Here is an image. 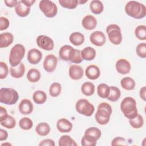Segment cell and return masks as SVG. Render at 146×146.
I'll return each instance as SVG.
<instances>
[{"mask_svg": "<svg viewBox=\"0 0 146 146\" xmlns=\"http://www.w3.org/2000/svg\"><path fill=\"white\" fill-rule=\"evenodd\" d=\"M125 11L128 15L139 19L145 17L146 7L143 3L135 1H130L125 6Z\"/></svg>", "mask_w": 146, "mask_h": 146, "instance_id": "cell-1", "label": "cell"}, {"mask_svg": "<svg viewBox=\"0 0 146 146\" xmlns=\"http://www.w3.org/2000/svg\"><path fill=\"white\" fill-rule=\"evenodd\" d=\"M120 110L125 117L128 119L135 118L138 114L135 99L132 97H125L120 103Z\"/></svg>", "mask_w": 146, "mask_h": 146, "instance_id": "cell-2", "label": "cell"}, {"mask_svg": "<svg viewBox=\"0 0 146 146\" xmlns=\"http://www.w3.org/2000/svg\"><path fill=\"white\" fill-rule=\"evenodd\" d=\"M102 135L101 131L95 127L87 128L81 140V144L83 146H94L97 143V140Z\"/></svg>", "mask_w": 146, "mask_h": 146, "instance_id": "cell-3", "label": "cell"}, {"mask_svg": "<svg viewBox=\"0 0 146 146\" xmlns=\"http://www.w3.org/2000/svg\"><path fill=\"white\" fill-rule=\"evenodd\" d=\"M25 54V48L21 44H15L11 49L9 61L11 66H17L21 63Z\"/></svg>", "mask_w": 146, "mask_h": 146, "instance_id": "cell-4", "label": "cell"}, {"mask_svg": "<svg viewBox=\"0 0 146 146\" xmlns=\"http://www.w3.org/2000/svg\"><path fill=\"white\" fill-rule=\"evenodd\" d=\"M19 99L18 92L11 88H1L0 90V102L7 105L15 104Z\"/></svg>", "mask_w": 146, "mask_h": 146, "instance_id": "cell-5", "label": "cell"}, {"mask_svg": "<svg viewBox=\"0 0 146 146\" xmlns=\"http://www.w3.org/2000/svg\"><path fill=\"white\" fill-rule=\"evenodd\" d=\"M106 32L110 41L113 44L118 45L122 41V34L120 27L116 24H111L107 27Z\"/></svg>", "mask_w": 146, "mask_h": 146, "instance_id": "cell-6", "label": "cell"}, {"mask_svg": "<svg viewBox=\"0 0 146 146\" xmlns=\"http://www.w3.org/2000/svg\"><path fill=\"white\" fill-rule=\"evenodd\" d=\"M75 108L78 113L86 116H91L95 111L94 105L86 99L78 100L76 103Z\"/></svg>", "mask_w": 146, "mask_h": 146, "instance_id": "cell-7", "label": "cell"}, {"mask_svg": "<svg viewBox=\"0 0 146 146\" xmlns=\"http://www.w3.org/2000/svg\"><path fill=\"white\" fill-rule=\"evenodd\" d=\"M39 7L47 18H53L58 13V7L56 4L51 1H40L39 3Z\"/></svg>", "mask_w": 146, "mask_h": 146, "instance_id": "cell-8", "label": "cell"}, {"mask_svg": "<svg viewBox=\"0 0 146 146\" xmlns=\"http://www.w3.org/2000/svg\"><path fill=\"white\" fill-rule=\"evenodd\" d=\"M36 41L38 46L44 50L51 51L54 47L53 40L47 35H39L37 37Z\"/></svg>", "mask_w": 146, "mask_h": 146, "instance_id": "cell-9", "label": "cell"}, {"mask_svg": "<svg viewBox=\"0 0 146 146\" xmlns=\"http://www.w3.org/2000/svg\"><path fill=\"white\" fill-rule=\"evenodd\" d=\"M58 58L53 54L47 55L43 62L44 70L48 72H53L56 67Z\"/></svg>", "mask_w": 146, "mask_h": 146, "instance_id": "cell-10", "label": "cell"}, {"mask_svg": "<svg viewBox=\"0 0 146 146\" xmlns=\"http://www.w3.org/2000/svg\"><path fill=\"white\" fill-rule=\"evenodd\" d=\"M90 42L96 46H102L106 41L104 34L100 31H94L90 36Z\"/></svg>", "mask_w": 146, "mask_h": 146, "instance_id": "cell-11", "label": "cell"}, {"mask_svg": "<svg viewBox=\"0 0 146 146\" xmlns=\"http://www.w3.org/2000/svg\"><path fill=\"white\" fill-rule=\"evenodd\" d=\"M116 70L121 75L128 74L131 69L130 63L125 59H120L116 63Z\"/></svg>", "mask_w": 146, "mask_h": 146, "instance_id": "cell-12", "label": "cell"}, {"mask_svg": "<svg viewBox=\"0 0 146 146\" xmlns=\"http://www.w3.org/2000/svg\"><path fill=\"white\" fill-rule=\"evenodd\" d=\"M27 60L32 64H36L39 63L42 58V53L36 48L30 49L27 53Z\"/></svg>", "mask_w": 146, "mask_h": 146, "instance_id": "cell-13", "label": "cell"}, {"mask_svg": "<svg viewBox=\"0 0 146 146\" xmlns=\"http://www.w3.org/2000/svg\"><path fill=\"white\" fill-rule=\"evenodd\" d=\"M111 114L107 111L102 109L97 110L95 118L98 123L100 125L107 124L110 120Z\"/></svg>", "mask_w": 146, "mask_h": 146, "instance_id": "cell-14", "label": "cell"}, {"mask_svg": "<svg viewBox=\"0 0 146 146\" xmlns=\"http://www.w3.org/2000/svg\"><path fill=\"white\" fill-rule=\"evenodd\" d=\"M33 104L32 102L27 99H22L18 106L19 112L25 115L30 114L33 111Z\"/></svg>", "mask_w": 146, "mask_h": 146, "instance_id": "cell-15", "label": "cell"}, {"mask_svg": "<svg viewBox=\"0 0 146 146\" xmlns=\"http://www.w3.org/2000/svg\"><path fill=\"white\" fill-rule=\"evenodd\" d=\"M56 128L61 133L70 132L72 128V124L66 118H61L58 120Z\"/></svg>", "mask_w": 146, "mask_h": 146, "instance_id": "cell-16", "label": "cell"}, {"mask_svg": "<svg viewBox=\"0 0 146 146\" xmlns=\"http://www.w3.org/2000/svg\"><path fill=\"white\" fill-rule=\"evenodd\" d=\"M69 76L73 80L80 79L83 76V70L78 64H72L69 68Z\"/></svg>", "mask_w": 146, "mask_h": 146, "instance_id": "cell-17", "label": "cell"}, {"mask_svg": "<svg viewBox=\"0 0 146 146\" xmlns=\"http://www.w3.org/2000/svg\"><path fill=\"white\" fill-rule=\"evenodd\" d=\"M82 25L85 29L87 30H92L96 27L97 25V21L94 16L92 15H87L83 18Z\"/></svg>", "mask_w": 146, "mask_h": 146, "instance_id": "cell-18", "label": "cell"}, {"mask_svg": "<svg viewBox=\"0 0 146 146\" xmlns=\"http://www.w3.org/2000/svg\"><path fill=\"white\" fill-rule=\"evenodd\" d=\"M85 74L88 79L91 80H95L100 76V71L97 66L91 64L86 68L85 70Z\"/></svg>", "mask_w": 146, "mask_h": 146, "instance_id": "cell-19", "label": "cell"}, {"mask_svg": "<svg viewBox=\"0 0 146 146\" xmlns=\"http://www.w3.org/2000/svg\"><path fill=\"white\" fill-rule=\"evenodd\" d=\"M15 11L18 16L21 17H25L29 14L30 7L26 6L22 1H19L17 5L15 6Z\"/></svg>", "mask_w": 146, "mask_h": 146, "instance_id": "cell-20", "label": "cell"}, {"mask_svg": "<svg viewBox=\"0 0 146 146\" xmlns=\"http://www.w3.org/2000/svg\"><path fill=\"white\" fill-rule=\"evenodd\" d=\"M25 72V66L21 62L19 64L15 67L11 66L10 68V75L14 78H21L23 76Z\"/></svg>", "mask_w": 146, "mask_h": 146, "instance_id": "cell-21", "label": "cell"}, {"mask_svg": "<svg viewBox=\"0 0 146 146\" xmlns=\"http://www.w3.org/2000/svg\"><path fill=\"white\" fill-rule=\"evenodd\" d=\"M14 36L10 33H3L0 34V47H7L13 42Z\"/></svg>", "mask_w": 146, "mask_h": 146, "instance_id": "cell-22", "label": "cell"}, {"mask_svg": "<svg viewBox=\"0 0 146 146\" xmlns=\"http://www.w3.org/2000/svg\"><path fill=\"white\" fill-rule=\"evenodd\" d=\"M84 36L79 32H74L69 37L70 42L74 46H78L82 44L84 42Z\"/></svg>", "mask_w": 146, "mask_h": 146, "instance_id": "cell-23", "label": "cell"}, {"mask_svg": "<svg viewBox=\"0 0 146 146\" xmlns=\"http://www.w3.org/2000/svg\"><path fill=\"white\" fill-rule=\"evenodd\" d=\"M96 50L91 47H86L81 51V55L83 59L87 61H91L94 59L96 56Z\"/></svg>", "mask_w": 146, "mask_h": 146, "instance_id": "cell-24", "label": "cell"}, {"mask_svg": "<svg viewBox=\"0 0 146 146\" xmlns=\"http://www.w3.org/2000/svg\"><path fill=\"white\" fill-rule=\"evenodd\" d=\"M90 8L92 13L98 15L103 12L104 5L100 1L93 0L90 3Z\"/></svg>", "mask_w": 146, "mask_h": 146, "instance_id": "cell-25", "label": "cell"}, {"mask_svg": "<svg viewBox=\"0 0 146 146\" xmlns=\"http://www.w3.org/2000/svg\"><path fill=\"white\" fill-rule=\"evenodd\" d=\"M83 58L81 55V51L79 50L72 48L69 55V61L73 63L79 64L82 62Z\"/></svg>", "mask_w": 146, "mask_h": 146, "instance_id": "cell-26", "label": "cell"}, {"mask_svg": "<svg viewBox=\"0 0 146 146\" xmlns=\"http://www.w3.org/2000/svg\"><path fill=\"white\" fill-rule=\"evenodd\" d=\"M35 132L39 136H45L50 133V127L48 124L46 122L40 123L36 125L35 128Z\"/></svg>", "mask_w": 146, "mask_h": 146, "instance_id": "cell-27", "label": "cell"}, {"mask_svg": "<svg viewBox=\"0 0 146 146\" xmlns=\"http://www.w3.org/2000/svg\"><path fill=\"white\" fill-rule=\"evenodd\" d=\"M46 94L41 90H37L35 91L33 95V99L34 102L37 104H42L47 100Z\"/></svg>", "mask_w": 146, "mask_h": 146, "instance_id": "cell-28", "label": "cell"}, {"mask_svg": "<svg viewBox=\"0 0 146 146\" xmlns=\"http://www.w3.org/2000/svg\"><path fill=\"white\" fill-rule=\"evenodd\" d=\"M120 84L123 88L125 90H132L135 88V81L131 77H124L120 81Z\"/></svg>", "mask_w": 146, "mask_h": 146, "instance_id": "cell-29", "label": "cell"}, {"mask_svg": "<svg viewBox=\"0 0 146 146\" xmlns=\"http://www.w3.org/2000/svg\"><path fill=\"white\" fill-rule=\"evenodd\" d=\"M81 91L86 96H91L95 92V85L90 82H84L81 86Z\"/></svg>", "mask_w": 146, "mask_h": 146, "instance_id": "cell-30", "label": "cell"}, {"mask_svg": "<svg viewBox=\"0 0 146 146\" xmlns=\"http://www.w3.org/2000/svg\"><path fill=\"white\" fill-rule=\"evenodd\" d=\"M41 77L39 71L36 68H31L29 70L27 74V80L31 83H36L38 82Z\"/></svg>", "mask_w": 146, "mask_h": 146, "instance_id": "cell-31", "label": "cell"}, {"mask_svg": "<svg viewBox=\"0 0 146 146\" xmlns=\"http://www.w3.org/2000/svg\"><path fill=\"white\" fill-rule=\"evenodd\" d=\"M110 87L105 83H101L98 86L97 93L98 95L102 98H107L110 94Z\"/></svg>", "mask_w": 146, "mask_h": 146, "instance_id": "cell-32", "label": "cell"}, {"mask_svg": "<svg viewBox=\"0 0 146 146\" xmlns=\"http://www.w3.org/2000/svg\"><path fill=\"white\" fill-rule=\"evenodd\" d=\"M70 45H64L62 46L59 51V56L60 58L64 61H69V55L71 50L72 48Z\"/></svg>", "mask_w": 146, "mask_h": 146, "instance_id": "cell-33", "label": "cell"}, {"mask_svg": "<svg viewBox=\"0 0 146 146\" xmlns=\"http://www.w3.org/2000/svg\"><path fill=\"white\" fill-rule=\"evenodd\" d=\"M110 92L107 99L111 102L117 101L121 96V92L119 88L116 86H110Z\"/></svg>", "mask_w": 146, "mask_h": 146, "instance_id": "cell-34", "label": "cell"}, {"mask_svg": "<svg viewBox=\"0 0 146 146\" xmlns=\"http://www.w3.org/2000/svg\"><path fill=\"white\" fill-rule=\"evenodd\" d=\"M59 146H76L78 144L75 141L68 135L62 136L58 142Z\"/></svg>", "mask_w": 146, "mask_h": 146, "instance_id": "cell-35", "label": "cell"}, {"mask_svg": "<svg viewBox=\"0 0 146 146\" xmlns=\"http://www.w3.org/2000/svg\"><path fill=\"white\" fill-rule=\"evenodd\" d=\"M129 123L132 128L135 129H138L141 128L144 124V119L143 116L137 114V115L133 119H129Z\"/></svg>", "mask_w": 146, "mask_h": 146, "instance_id": "cell-36", "label": "cell"}, {"mask_svg": "<svg viewBox=\"0 0 146 146\" xmlns=\"http://www.w3.org/2000/svg\"><path fill=\"white\" fill-rule=\"evenodd\" d=\"M62 91V86L59 83L55 82L51 84L49 88V94L52 97H57Z\"/></svg>", "mask_w": 146, "mask_h": 146, "instance_id": "cell-37", "label": "cell"}, {"mask_svg": "<svg viewBox=\"0 0 146 146\" xmlns=\"http://www.w3.org/2000/svg\"><path fill=\"white\" fill-rule=\"evenodd\" d=\"M19 125L23 130H29L33 126V122L31 119L27 117H24L20 119Z\"/></svg>", "mask_w": 146, "mask_h": 146, "instance_id": "cell-38", "label": "cell"}, {"mask_svg": "<svg viewBox=\"0 0 146 146\" xmlns=\"http://www.w3.org/2000/svg\"><path fill=\"white\" fill-rule=\"evenodd\" d=\"M135 34L137 39L141 40L146 39V26L145 25H139L135 30Z\"/></svg>", "mask_w": 146, "mask_h": 146, "instance_id": "cell-39", "label": "cell"}, {"mask_svg": "<svg viewBox=\"0 0 146 146\" xmlns=\"http://www.w3.org/2000/svg\"><path fill=\"white\" fill-rule=\"evenodd\" d=\"M59 3L61 6L68 9H74L76 8L78 4L77 0H59Z\"/></svg>", "mask_w": 146, "mask_h": 146, "instance_id": "cell-40", "label": "cell"}, {"mask_svg": "<svg viewBox=\"0 0 146 146\" xmlns=\"http://www.w3.org/2000/svg\"><path fill=\"white\" fill-rule=\"evenodd\" d=\"M1 125L6 128L12 129L15 127L16 125V121L13 117L10 115H8L4 120L1 121Z\"/></svg>", "mask_w": 146, "mask_h": 146, "instance_id": "cell-41", "label": "cell"}, {"mask_svg": "<svg viewBox=\"0 0 146 146\" xmlns=\"http://www.w3.org/2000/svg\"><path fill=\"white\" fill-rule=\"evenodd\" d=\"M136 52L137 55L141 58H146V43H139L136 48Z\"/></svg>", "mask_w": 146, "mask_h": 146, "instance_id": "cell-42", "label": "cell"}, {"mask_svg": "<svg viewBox=\"0 0 146 146\" xmlns=\"http://www.w3.org/2000/svg\"><path fill=\"white\" fill-rule=\"evenodd\" d=\"M9 73V68L6 63L0 62V79H3L7 77Z\"/></svg>", "mask_w": 146, "mask_h": 146, "instance_id": "cell-43", "label": "cell"}, {"mask_svg": "<svg viewBox=\"0 0 146 146\" xmlns=\"http://www.w3.org/2000/svg\"><path fill=\"white\" fill-rule=\"evenodd\" d=\"M10 25V22L9 19L4 17H0V30H6Z\"/></svg>", "mask_w": 146, "mask_h": 146, "instance_id": "cell-44", "label": "cell"}, {"mask_svg": "<svg viewBox=\"0 0 146 146\" xmlns=\"http://www.w3.org/2000/svg\"><path fill=\"white\" fill-rule=\"evenodd\" d=\"M126 140L120 136L114 138L111 143V145H125Z\"/></svg>", "mask_w": 146, "mask_h": 146, "instance_id": "cell-45", "label": "cell"}, {"mask_svg": "<svg viewBox=\"0 0 146 146\" xmlns=\"http://www.w3.org/2000/svg\"><path fill=\"white\" fill-rule=\"evenodd\" d=\"M99 109L104 110L108 111L111 115L112 112L111 106L108 103H106V102H103V103H101L100 104H99L98 107V110H99Z\"/></svg>", "mask_w": 146, "mask_h": 146, "instance_id": "cell-46", "label": "cell"}, {"mask_svg": "<svg viewBox=\"0 0 146 146\" xmlns=\"http://www.w3.org/2000/svg\"><path fill=\"white\" fill-rule=\"evenodd\" d=\"M39 146H55V143L54 141L50 139H46L44 140H43L39 144Z\"/></svg>", "mask_w": 146, "mask_h": 146, "instance_id": "cell-47", "label": "cell"}, {"mask_svg": "<svg viewBox=\"0 0 146 146\" xmlns=\"http://www.w3.org/2000/svg\"><path fill=\"white\" fill-rule=\"evenodd\" d=\"M8 116L7 110L2 106L0 107V121L4 120Z\"/></svg>", "mask_w": 146, "mask_h": 146, "instance_id": "cell-48", "label": "cell"}, {"mask_svg": "<svg viewBox=\"0 0 146 146\" xmlns=\"http://www.w3.org/2000/svg\"><path fill=\"white\" fill-rule=\"evenodd\" d=\"M19 1L17 0H5L4 2L5 5L9 7H13L16 6L18 3Z\"/></svg>", "mask_w": 146, "mask_h": 146, "instance_id": "cell-49", "label": "cell"}, {"mask_svg": "<svg viewBox=\"0 0 146 146\" xmlns=\"http://www.w3.org/2000/svg\"><path fill=\"white\" fill-rule=\"evenodd\" d=\"M8 137V133L6 130L0 129V141L6 140Z\"/></svg>", "mask_w": 146, "mask_h": 146, "instance_id": "cell-50", "label": "cell"}, {"mask_svg": "<svg viewBox=\"0 0 146 146\" xmlns=\"http://www.w3.org/2000/svg\"><path fill=\"white\" fill-rule=\"evenodd\" d=\"M139 95L140 98L144 100V101H146V87L145 86L143 87L142 88H141L140 90V92H139Z\"/></svg>", "mask_w": 146, "mask_h": 146, "instance_id": "cell-51", "label": "cell"}, {"mask_svg": "<svg viewBox=\"0 0 146 146\" xmlns=\"http://www.w3.org/2000/svg\"><path fill=\"white\" fill-rule=\"evenodd\" d=\"M22 2L27 6L31 7L35 2V0H30V1H27V0H22Z\"/></svg>", "mask_w": 146, "mask_h": 146, "instance_id": "cell-52", "label": "cell"}, {"mask_svg": "<svg viewBox=\"0 0 146 146\" xmlns=\"http://www.w3.org/2000/svg\"><path fill=\"white\" fill-rule=\"evenodd\" d=\"M87 1H88L87 0H86V1H78V3H79V4H84L86 2H87Z\"/></svg>", "mask_w": 146, "mask_h": 146, "instance_id": "cell-53", "label": "cell"}, {"mask_svg": "<svg viewBox=\"0 0 146 146\" xmlns=\"http://www.w3.org/2000/svg\"><path fill=\"white\" fill-rule=\"evenodd\" d=\"M6 144H9V145H11V144H10V143H3V144H1V145H6Z\"/></svg>", "mask_w": 146, "mask_h": 146, "instance_id": "cell-54", "label": "cell"}]
</instances>
